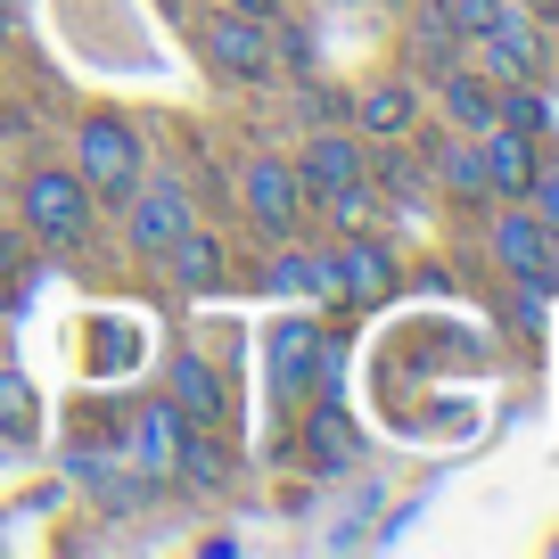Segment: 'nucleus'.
I'll return each instance as SVG.
<instances>
[{
  "instance_id": "obj_1",
  "label": "nucleus",
  "mask_w": 559,
  "mask_h": 559,
  "mask_svg": "<svg viewBox=\"0 0 559 559\" xmlns=\"http://www.w3.org/2000/svg\"><path fill=\"white\" fill-rule=\"evenodd\" d=\"M74 174H83V190L91 198H132L140 190V174H148V165H140V132L123 116H83V132H74Z\"/></svg>"
},
{
  "instance_id": "obj_2",
  "label": "nucleus",
  "mask_w": 559,
  "mask_h": 559,
  "mask_svg": "<svg viewBox=\"0 0 559 559\" xmlns=\"http://www.w3.org/2000/svg\"><path fill=\"white\" fill-rule=\"evenodd\" d=\"M477 67L493 74V83H543V67H551V58H543V9H526V0H502V9H493V25L486 34H477Z\"/></svg>"
},
{
  "instance_id": "obj_3",
  "label": "nucleus",
  "mask_w": 559,
  "mask_h": 559,
  "mask_svg": "<svg viewBox=\"0 0 559 559\" xmlns=\"http://www.w3.org/2000/svg\"><path fill=\"white\" fill-rule=\"evenodd\" d=\"M198 58H206L214 74H230V83H263V74H272V25L247 17V9H214V17L198 25Z\"/></svg>"
},
{
  "instance_id": "obj_4",
  "label": "nucleus",
  "mask_w": 559,
  "mask_h": 559,
  "mask_svg": "<svg viewBox=\"0 0 559 559\" xmlns=\"http://www.w3.org/2000/svg\"><path fill=\"white\" fill-rule=\"evenodd\" d=\"M239 206H247V223H255L263 239H297V223H305V181H297V165H288V157H247Z\"/></svg>"
},
{
  "instance_id": "obj_5",
  "label": "nucleus",
  "mask_w": 559,
  "mask_h": 559,
  "mask_svg": "<svg viewBox=\"0 0 559 559\" xmlns=\"http://www.w3.org/2000/svg\"><path fill=\"white\" fill-rule=\"evenodd\" d=\"M17 206H25V223H34L50 247H74V239L91 230V190H83V174H58V165L25 174Z\"/></svg>"
},
{
  "instance_id": "obj_6",
  "label": "nucleus",
  "mask_w": 559,
  "mask_h": 559,
  "mask_svg": "<svg viewBox=\"0 0 559 559\" xmlns=\"http://www.w3.org/2000/svg\"><path fill=\"white\" fill-rule=\"evenodd\" d=\"M123 206H132V247H140V255H157V263H165V247H174L181 230L198 223L190 190H181L174 174H165V181H140V190L123 198Z\"/></svg>"
},
{
  "instance_id": "obj_7",
  "label": "nucleus",
  "mask_w": 559,
  "mask_h": 559,
  "mask_svg": "<svg viewBox=\"0 0 559 559\" xmlns=\"http://www.w3.org/2000/svg\"><path fill=\"white\" fill-rule=\"evenodd\" d=\"M543 247H551V230H543L526 206H502V214H493V255H502V272H510V280L543 288Z\"/></svg>"
},
{
  "instance_id": "obj_8",
  "label": "nucleus",
  "mask_w": 559,
  "mask_h": 559,
  "mask_svg": "<svg viewBox=\"0 0 559 559\" xmlns=\"http://www.w3.org/2000/svg\"><path fill=\"white\" fill-rule=\"evenodd\" d=\"M477 165H486V190L519 198V190H526V174H535V132L486 123V132H477Z\"/></svg>"
},
{
  "instance_id": "obj_9",
  "label": "nucleus",
  "mask_w": 559,
  "mask_h": 559,
  "mask_svg": "<svg viewBox=\"0 0 559 559\" xmlns=\"http://www.w3.org/2000/svg\"><path fill=\"white\" fill-rule=\"evenodd\" d=\"M297 181H305V198L346 190V181H362V148H354L346 132H313V140H305V157H297Z\"/></svg>"
},
{
  "instance_id": "obj_10",
  "label": "nucleus",
  "mask_w": 559,
  "mask_h": 559,
  "mask_svg": "<svg viewBox=\"0 0 559 559\" xmlns=\"http://www.w3.org/2000/svg\"><path fill=\"white\" fill-rule=\"evenodd\" d=\"M437 99H444V116L461 123V132H486L493 123V107H502V83H493L486 67H437Z\"/></svg>"
},
{
  "instance_id": "obj_11",
  "label": "nucleus",
  "mask_w": 559,
  "mask_h": 559,
  "mask_svg": "<svg viewBox=\"0 0 559 559\" xmlns=\"http://www.w3.org/2000/svg\"><path fill=\"white\" fill-rule=\"evenodd\" d=\"M386 288H395V255H386L379 239H362V230H354V239L337 247V297H354V305H379Z\"/></svg>"
},
{
  "instance_id": "obj_12",
  "label": "nucleus",
  "mask_w": 559,
  "mask_h": 559,
  "mask_svg": "<svg viewBox=\"0 0 559 559\" xmlns=\"http://www.w3.org/2000/svg\"><path fill=\"white\" fill-rule=\"evenodd\" d=\"M165 386H174V412L181 419H198V428H214V419H223V379H214L206 362H198V354H174V370H165Z\"/></svg>"
},
{
  "instance_id": "obj_13",
  "label": "nucleus",
  "mask_w": 559,
  "mask_h": 559,
  "mask_svg": "<svg viewBox=\"0 0 559 559\" xmlns=\"http://www.w3.org/2000/svg\"><path fill=\"white\" fill-rule=\"evenodd\" d=\"M362 123H370V140H403V132L419 123V91H412V83H395V74L362 83Z\"/></svg>"
},
{
  "instance_id": "obj_14",
  "label": "nucleus",
  "mask_w": 559,
  "mask_h": 559,
  "mask_svg": "<svg viewBox=\"0 0 559 559\" xmlns=\"http://www.w3.org/2000/svg\"><path fill=\"white\" fill-rule=\"evenodd\" d=\"M165 263H174V280H181V288H198V297H206L214 280H223V247H214V239H206L198 223L181 230L174 247H165Z\"/></svg>"
},
{
  "instance_id": "obj_15",
  "label": "nucleus",
  "mask_w": 559,
  "mask_h": 559,
  "mask_svg": "<svg viewBox=\"0 0 559 559\" xmlns=\"http://www.w3.org/2000/svg\"><path fill=\"white\" fill-rule=\"evenodd\" d=\"M181 437H190V419H181L174 403H148V412H140V428H132V444H140V461H148V469H174Z\"/></svg>"
},
{
  "instance_id": "obj_16",
  "label": "nucleus",
  "mask_w": 559,
  "mask_h": 559,
  "mask_svg": "<svg viewBox=\"0 0 559 559\" xmlns=\"http://www.w3.org/2000/svg\"><path fill=\"white\" fill-rule=\"evenodd\" d=\"M313 354H321L313 321H280V337H272V379H280V386H297L305 370H313Z\"/></svg>"
},
{
  "instance_id": "obj_17",
  "label": "nucleus",
  "mask_w": 559,
  "mask_h": 559,
  "mask_svg": "<svg viewBox=\"0 0 559 559\" xmlns=\"http://www.w3.org/2000/svg\"><path fill=\"white\" fill-rule=\"evenodd\" d=\"M272 280H280V288H305V297H321V305H337V255H305V263L288 255Z\"/></svg>"
},
{
  "instance_id": "obj_18",
  "label": "nucleus",
  "mask_w": 559,
  "mask_h": 559,
  "mask_svg": "<svg viewBox=\"0 0 559 559\" xmlns=\"http://www.w3.org/2000/svg\"><path fill=\"white\" fill-rule=\"evenodd\" d=\"M174 469L190 477V486H223V477H230V461H223V444H198V437H181Z\"/></svg>"
},
{
  "instance_id": "obj_19",
  "label": "nucleus",
  "mask_w": 559,
  "mask_h": 559,
  "mask_svg": "<svg viewBox=\"0 0 559 559\" xmlns=\"http://www.w3.org/2000/svg\"><path fill=\"white\" fill-rule=\"evenodd\" d=\"M313 444H321V469H346V461H354V428H346V412H321L313 419Z\"/></svg>"
},
{
  "instance_id": "obj_20",
  "label": "nucleus",
  "mask_w": 559,
  "mask_h": 559,
  "mask_svg": "<svg viewBox=\"0 0 559 559\" xmlns=\"http://www.w3.org/2000/svg\"><path fill=\"white\" fill-rule=\"evenodd\" d=\"M526 214H535V223L543 230H559V165H551V174H543V165H535V174H526Z\"/></svg>"
},
{
  "instance_id": "obj_21",
  "label": "nucleus",
  "mask_w": 559,
  "mask_h": 559,
  "mask_svg": "<svg viewBox=\"0 0 559 559\" xmlns=\"http://www.w3.org/2000/svg\"><path fill=\"white\" fill-rule=\"evenodd\" d=\"M444 181H453L461 198H486V165H477V140H461V148H444Z\"/></svg>"
},
{
  "instance_id": "obj_22",
  "label": "nucleus",
  "mask_w": 559,
  "mask_h": 559,
  "mask_svg": "<svg viewBox=\"0 0 559 559\" xmlns=\"http://www.w3.org/2000/svg\"><path fill=\"white\" fill-rule=\"evenodd\" d=\"M493 9H502V0H444V25H453L461 41H477L493 25Z\"/></svg>"
},
{
  "instance_id": "obj_23",
  "label": "nucleus",
  "mask_w": 559,
  "mask_h": 559,
  "mask_svg": "<svg viewBox=\"0 0 559 559\" xmlns=\"http://www.w3.org/2000/svg\"><path fill=\"white\" fill-rule=\"evenodd\" d=\"M0 428H25V379L0 370Z\"/></svg>"
},
{
  "instance_id": "obj_24",
  "label": "nucleus",
  "mask_w": 559,
  "mask_h": 559,
  "mask_svg": "<svg viewBox=\"0 0 559 559\" xmlns=\"http://www.w3.org/2000/svg\"><path fill=\"white\" fill-rule=\"evenodd\" d=\"M543 288L559 297V230H551V247H543Z\"/></svg>"
},
{
  "instance_id": "obj_25",
  "label": "nucleus",
  "mask_w": 559,
  "mask_h": 559,
  "mask_svg": "<svg viewBox=\"0 0 559 559\" xmlns=\"http://www.w3.org/2000/svg\"><path fill=\"white\" fill-rule=\"evenodd\" d=\"M223 9H247V17H272V0H223Z\"/></svg>"
},
{
  "instance_id": "obj_26",
  "label": "nucleus",
  "mask_w": 559,
  "mask_h": 559,
  "mask_svg": "<svg viewBox=\"0 0 559 559\" xmlns=\"http://www.w3.org/2000/svg\"><path fill=\"white\" fill-rule=\"evenodd\" d=\"M9 17H17V0H0V25H9Z\"/></svg>"
},
{
  "instance_id": "obj_27",
  "label": "nucleus",
  "mask_w": 559,
  "mask_h": 559,
  "mask_svg": "<svg viewBox=\"0 0 559 559\" xmlns=\"http://www.w3.org/2000/svg\"><path fill=\"white\" fill-rule=\"evenodd\" d=\"M543 17H559V0H543Z\"/></svg>"
},
{
  "instance_id": "obj_28",
  "label": "nucleus",
  "mask_w": 559,
  "mask_h": 559,
  "mask_svg": "<svg viewBox=\"0 0 559 559\" xmlns=\"http://www.w3.org/2000/svg\"><path fill=\"white\" fill-rule=\"evenodd\" d=\"M379 9H412V0H379Z\"/></svg>"
},
{
  "instance_id": "obj_29",
  "label": "nucleus",
  "mask_w": 559,
  "mask_h": 559,
  "mask_svg": "<svg viewBox=\"0 0 559 559\" xmlns=\"http://www.w3.org/2000/svg\"><path fill=\"white\" fill-rule=\"evenodd\" d=\"M165 9H181V0H165Z\"/></svg>"
},
{
  "instance_id": "obj_30",
  "label": "nucleus",
  "mask_w": 559,
  "mask_h": 559,
  "mask_svg": "<svg viewBox=\"0 0 559 559\" xmlns=\"http://www.w3.org/2000/svg\"><path fill=\"white\" fill-rule=\"evenodd\" d=\"M526 9H543V0H526Z\"/></svg>"
}]
</instances>
